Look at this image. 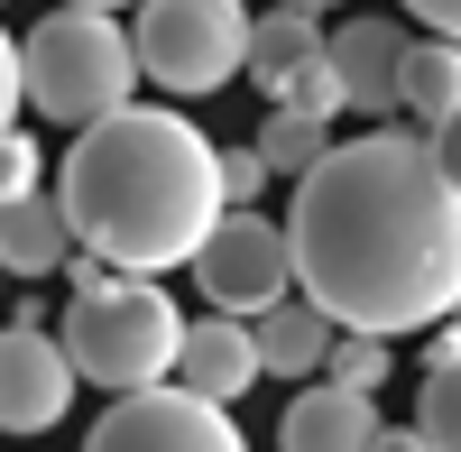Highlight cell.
<instances>
[{"label":"cell","instance_id":"cell-1","mask_svg":"<svg viewBox=\"0 0 461 452\" xmlns=\"http://www.w3.org/2000/svg\"><path fill=\"white\" fill-rule=\"evenodd\" d=\"M295 295L360 332H425L461 305V185L425 158V130H369L323 148L286 203Z\"/></svg>","mask_w":461,"mask_h":452},{"label":"cell","instance_id":"cell-2","mask_svg":"<svg viewBox=\"0 0 461 452\" xmlns=\"http://www.w3.org/2000/svg\"><path fill=\"white\" fill-rule=\"evenodd\" d=\"M56 203L74 221V240L102 249L111 268L167 277L203 249L212 212H221V158L185 111L121 102L74 130L65 167H56Z\"/></svg>","mask_w":461,"mask_h":452},{"label":"cell","instance_id":"cell-3","mask_svg":"<svg viewBox=\"0 0 461 452\" xmlns=\"http://www.w3.org/2000/svg\"><path fill=\"white\" fill-rule=\"evenodd\" d=\"M130 93H139V47H130V28L111 10H93V0H65V10H47L19 37V102L37 121L84 130L102 111H121Z\"/></svg>","mask_w":461,"mask_h":452},{"label":"cell","instance_id":"cell-4","mask_svg":"<svg viewBox=\"0 0 461 452\" xmlns=\"http://www.w3.org/2000/svg\"><path fill=\"white\" fill-rule=\"evenodd\" d=\"M176 332H185V305L158 286V277H139V268H111L102 286H84L65 305V360H74V379H93V388H148V379H167L176 369Z\"/></svg>","mask_w":461,"mask_h":452},{"label":"cell","instance_id":"cell-5","mask_svg":"<svg viewBox=\"0 0 461 452\" xmlns=\"http://www.w3.org/2000/svg\"><path fill=\"white\" fill-rule=\"evenodd\" d=\"M130 47H139L148 84H167L176 102H212L221 84H240L249 10H240V0H139Z\"/></svg>","mask_w":461,"mask_h":452},{"label":"cell","instance_id":"cell-6","mask_svg":"<svg viewBox=\"0 0 461 452\" xmlns=\"http://www.w3.org/2000/svg\"><path fill=\"white\" fill-rule=\"evenodd\" d=\"M93 452H240V416L185 379H148L93 416Z\"/></svg>","mask_w":461,"mask_h":452},{"label":"cell","instance_id":"cell-7","mask_svg":"<svg viewBox=\"0 0 461 452\" xmlns=\"http://www.w3.org/2000/svg\"><path fill=\"white\" fill-rule=\"evenodd\" d=\"M185 268L203 277V305H221V314H258V305H277V295H295L286 221H267L258 203H221L203 249L185 258Z\"/></svg>","mask_w":461,"mask_h":452},{"label":"cell","instance_id":"cell-8","mask_svg":"<svg viewBox=\"0 0 461 452\" xmlns=\"http://www.w3.org/2000/svg\"><path fill=\"white\" fill-rule=\"evenodd\" d=\"M74 360L47 323H10L0 332V434H56L74 416Z\"/></svg>","mask_w":461,"mask_h":452},{"label":"cell","instance_id":"cell-9","mask_svg":"<svg viewBox=\"0 0 461 452\" xmlns=\"http://www.w3.org/2000/svg\"><path fill=\"white\" fill-rule=\"evenodd\" d=\"M167 379H185V388H203V397H221V406H240L249 388H258V351H249V314H185V332H176V369Z\"/></svg>","mask_w":461,"mask_h":452},{"label":"cell","instance_id":"cell-10","mask_svg":"<svg viewBox=\"0 0 461 452\" xmlns=\"http://www.w3.org/2000/svg\"><path fill=\"white\" fill-rule=\"evenodd\" d=\"M323 56H332L341 102H351V111H369V121H388V111H397V56H406V28H397V19H351V28H332Z\"/></svg>","mask_w":461,"mask_h":452},{"label":"cell","instance_id":"cell-11","mask_svg":"<svg viewBox=\"0 0 461 452\" xmlns=\"http://www.w3.org/2000/svg\"><path fill=\"white\" fill-rule=\"evenodd\" d=\"M369 434H378V397L369 388H341V379H314L277 416V443L286 452H369Z\"/></svg>","mask_w":461,"mask_h":452},{"label":"cell","instance_id":"cell-12","mask_svg":"<svg viewBox=\"0 0 461 452\" xmlns=\"http://www.w3.org/2000/svg\"><path fill=\"white\" fill-rule=\"evenodd\" d=\"M332 342V314L314 295H277V305L249 314V351H258V379H314Z\"/></svg>","mask_w":461,"mask_h":452},{"label":"cell","instance_id":"cell-13","mask_svg":"<svg viewBox=\"0 0 461 452\" xmlns=\"http://www.w3.org/2000/svg\"><path fill=\"white\" fill-rule=\"evenodd\" d=\"M65 249H74V221H65V203L47 185H28V194L0 203V268L10 277H56Z\"/></svg>","mask_w":461,"mask_h":452},{"label":"cell","instance_id":"cell-14","mask_svg":"<svg viewBox=\"0 0 461 452\" xmlns=\"http://www.w3.org/2000/svg\"><path fill=\"white\" fill-rule=\"evenodd\" d=\"M461 102V37H406L397 56V111H415V130H434L443 111Z\"/></svg>","mask_w":461,"mask_h":452},{"label":"cell","instance_id":"cell-15","mask_svg":"<svg viewBox=\"0 0 461 452\" xmlns=\"http://www.w3.org/2000/svg\"><path fill=\"white\" fill-rule=\"evenodd\" d=\"M314 47H323V19H314V10H295V0H277L267 19H249V56H240V74H249L258 93H277Z\"/></svg>","mask_w":461,"mask_h":452},{"label":"cell","instance_id":"cell-16","mask_svg":"<svg viewBox=\"0 0 461 452\" xmlns=\"http://www.w3.org/2000/svg\"><path fill=\"white\" fill-rule=\"evenodd\" d=\"M258 158H267V176H304L332 148V121H314V111H295V102H267V121H258Z\"/></svg>","mask_w":461,"mask_h":452},{"label":"cell","instance_id":"cell-17","mask_svg":"<svg viewBox=\"0 0 461 452\" xmlns=\"http://www.w3.org/2000/svg\"><path fill=\"white\" fill-rule=\"evenodd\" d=\"M415 434L434 452H461V351L425 360V397H415Z\"/></svg>","mask_w":461,"mask_h":452},{"label":"cell","instance_id":"cell-18","mask_svg":"<svg viewBox=\"0 0 461 452\" xmlns=\"http://www.w3.org/2000/svg\"><path fill=\"white\" fill-rule=\"evenodd\" d=\"M267 102H295V111H314V121H341V111H351V102H341V74H332V56H323V47L304 56V65H295Z\"/></svg>","mask_w":461,"mask_h":452},{"label":"cell","instance_id":"cell-19","mask_svg":"<svg viewBox=\"0 0 461 452\" xmlns=\"http://www.w3.org/2000/svg\"><path fill=\"white\" fill-rule=\"evenodd\" d=\"M28 185H47V158H37V139L10 121V130H0V203L28 194Z\"/></svg>","mask_w":461,"mask_h":452},{"label":"cell","instance_id":"cell-20","mask_svg":"<svg viewBox=\"0 0 461 452\" xmlns=\"http://www.w3.org/2000/svg\"><path fill=\"white\" fill-rule=\"evenodd\" d=\"M212 158H221V203H258L267 185H277V176H267V158H258V148H212Z\"/></svg>","mask_w":461,"mask_h":452},{"label":"cell","instance_id":"cell-21","mask_svg":"<svg viewBox=\"0 0 461 452\" xmlns=\"http://www.w3.org/2000/svg\"><path fill=\"white\" fill-rule=\"evenodd\" d=\"M425 158H434V167H443V176L461 185V102L443 111V121H434V130H425Z\"/></svg>","mask_w":461,"mask_h":452},{"label":"cell","instance_id":"cell-22","mask_svg":"<svg viewBox=\"0 0 461 452\" xmlns=\"http://www.w3.org/2000/svg\"><path fill=\"white\" fill-rule=\"evenodd\" d=\"M19 111H28V102H19V37L0 28V130H10Z\"/></svg>","mask_w":461,"mask_h":452},{"label":"cell","instance_id":"cell-23","mask_svg":"<svg viewBox=\"0 0 461 452\" xmlns=\"http://www.w3.org/2000/svg\"><path fill=\"white\" fill-rule=\"evenodd\" d=\"M406 10H415V19H425L434 37H461V0H406Z\"/></svg>","mask_w":461,"mask_h":452},{"label":"cell","instance_id":"cell-24","mask_svg":"<svg viewBox=\"0 0 461 452\" xmlns=\"http://www.w3.org/2000/svg\"><path fill=\"white\" fill-rule=\"evenodd\" d=\"M295 10H332V0H295Z\"/></svg>","mask_w":461,"mask_h":452},{"label":"cell","instance_id":"cell-25","mask_svg":"<svg viewBox=\"0 0 461 452\" xmlns=\"http://www.w3.org/2000/svg\"><path fill=\"white\" fill-rule=\"evenodd\" d=\"M93 10H130V0H93Z\"/></svg>","mask_w":461,"mask_h":452},{"label":"cell","instance_id":"cell-26","mask_svg":"<svg viewBox=\"0 0 461 452\" xmlns=\"http://www.w3.org/2000/svg\"><path fill=\"white\" fill-rule=\"evenodd\" d=\"M0 286H10V268H0Z\"/></svg>","mask_w":461,"mask_h":452}]
</instances>
